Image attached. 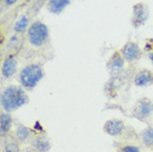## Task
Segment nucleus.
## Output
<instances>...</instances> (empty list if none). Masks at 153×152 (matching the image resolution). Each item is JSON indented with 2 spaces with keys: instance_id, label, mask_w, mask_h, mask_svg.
<instances>
[{
  "instance_id": "obj_1",
  "label": "nucleus",
  "mask_w": 153,
  "mask_h": 152,
  "mask_svg": "<svg viewBox=\"0 0 153 152\" xmlns=\"http://www.w3.org/2000/svg\"><path fill=\"white\" fill-rule=\"evenodd\" d=\"M28 95L19 86H9L1 93V106L4 110L10 112L26 104Z\"/></svg>"
},
{
  "instance_id": "obj_2",
  "label": "nucleus",
  "mask_w": 153,
  "mask_h": 152,
  "mask_svg": "<svg viewBox=\"0 0 153 152\" xmlns=\"http://www.w3.org/2000/svg\"><path fill=\"white\" fill-rule=\"evenodd\" d=\"M42 77H43V70H42L41 66L32 63V65H28L21 69L19 79L23 88L32 89L38 84L39 81L42 79Z\"/></svg>"
},
{
  "instance_id": "obj_3",
  "label": "nucleus",
  "mask_w": 153,
  "mask_h": 152,
  "mask_svg": "<svg viewBox=\"0 0 153 152\" xmlns=\"http://www.w3.org/2000/svg\"><path fill=\"white\" fill-rule=\"evenodd\" d=\"M28 40L33 47H41L48 39L49 30L45 23L35 21L28 28Z\"/></svg>"
},
{
  "instance_id": "obj_4",
  "label": "nucleus",
  "mask_w": 153,
  "mask_h": 152,
  "mask_svg": "<svg viewBox=\"0 0 153 152\" xmlns=\"http://www.w3.org/2000/svg\"><path fill=\"white\" fill-rule=\"evenodd\" d=\"M153 113V102L148 98H142L137 102L133 109V114L140 120L151 118Z\"/></svg>"
},
{
  "instance_id": "obj_5",
  "label": "nucleus",
  "mask_w": 153,
  "mask_h": 152,
  "mask_svg": "<svg viewBox=\"0 0 153 152\" xmlns=\"http://www.w3.org/2000/svg\"><path fill=\"white\" fill-rule=\"evenodd\" d=\"M123 67H124V58L122 57L121 52L117 51L112 54V57L110 58V60L108 62V69L110 71V75L113 78L118 77L122 71Z\"/></svg>"
},
{
  "instance_id": "obj_6",
  "label": "nucleus",
  "mask_w": 153,
  "mask_h": 152,
  "mask_svg": "<svg viewBox=\"0 0 153 152\" xmlns=\"http://www.w3.org/2000/svg\"><path fill=\"white\" fill-rule=\"evenodd\" d=\"M104 132L110 134V136H121L123 133V131L126 130V124L122 120H119V119H111V120H108L104 123L103 127Z\"/></svg>"
},
{
  "instance_id": "obj_7",
  "label": "nucleus",
  "mask_w": 153,
  "mask_h": 152,
  "mask_svg": "<svg viewBox=\"0 0 153 152\" xmlns=\"http://www.w3.org/2000/svg\"><path fill=\"white\" fill-rule=\"evenodd\" d=\"M121 54L124 58V60L128 61H134L139 59L141 56V50L139 48L138 43L135 42H128L123 46L121 50Z\"/></svg>"
},
{
  "instance_id": "obj_8",
  "label": "nucleus",
  "mask_w": 153,
  "mask_h": 152,
  "mask_svg": "<svg viewBox=\"0 0 153 152\" xmlns=\"http://www.w3.org/2000/svg\"><path fill=\"white\" fill-rule=\"evenodd\" d=\"M149 16L148 8L142 4H139L134 6V11H133V25L135 27L141 26L146 22Z\"/></svg>"
},
{
  "instance_id": "obj_9",
  "label": "nucleus",
  "mask_w": 153,
  "mask_h": 152,
  "mask_svg": "<svg viewBox=\"0 0 153 152\" xmlns=\"http://www.w3.org/2000/svg\"><path fill=\"white\" fill-rule=\"evenodd\" d=\"M31 148L37 152H48L51 148V145L45 136L37 134L35 138L31 139Z\"/></svg>"
},
{
  "instance_id": "obj_10",
  "label": "nucleus",
  "mask_w": 153,
  "mask_h": 152,
  "mask_svg": "<svg viewBox=\"0 0 153 152\" xmlns=\"http://www.w3.org/2000/svg\"><path fill=\"white\" fill-rule=\"evenodd\" d=\"M153 83V73L150 70H141L134 77V84L138 87H146Z\"/></svg>"
},
{
  "instance_id": "obj_11",
  "label": "nucleus",
  "mask_w": 153,
  "mask_h": 152,
  "mask_svg": "<svg viewBox=\"0 0 153 152\" xmlns=\"http://www.w3.org/2000/svg\"><path fill=\"white\" fill-rule=\"evenodd\" d=\"M17 71V61L13 57H9L4 61V65L1 68V72L4 78H10Z\"/></svg>"
},
{
  "instance_id": "obj_12",
  "label": "nucleus",
  "mask_w": 153,
  "mask_h": 152,
  "mask_svg": "<svg viewBox=\"0 0 153 152\" xmlns=\"http://www.w3.org/2000/svg\"><path fill=\"white\" fill-rule=\"evenodd\" d=\"M31 133L32 132L28 127L23 126V124H18L15 130V137L17 138V140L19 141L20 143H23L30 139L32 136Z\"/></svg>"
},
{
  "instance_id": "obj_13",
  "label": "nucleus",
  "mask_w": 153,
  "mask_h": 152,
  "mask_svg": "<svg viewBox=\"0 0 153 152\" xmlns=\"http://www.w3.org/2000/svg\"><path fill=\"white\" fill-rule=\"evenodd\" d=\"M12 124V118L9 113H1L0 115V131H1V136L6 137L8 136V132L11 129Z\"/></svg>"
},
{
  "instance_id": "obj_14",
  "label": "nucleus",
  "mask_w": 153,
  "mask_h": 152,
  "mask_svg": "<svg viewBox=\"0 0 153 152\" xmlns=\"http://www.w3.org/2000/svg\"><path fill=\"white\" fill-rule=\"evenodd\" d=\"M19 141L15 136L8 134L4 137V152H20Z\"/></svg>"
},
{
  "instance_id": "obj_15",
  "label": "nucleus",
  "mask_w": 153,
  "mask_h": 152,
  "mask_svg": "<svg viewBox=\"0 0 153 152\" xmlns=\"http://www.w3.org/2000/svg\"><path fill=\"white\" fill-rule=\"evenodd\" d=\"M70 0H49L48 9L52 13H59L63 10V8L69 4Z\"/></svg>"
},
{
  "instance_id": "obj_16",
  "label": "nucleus",
  "mask_w": 153,
  "mask_h": 152,
  "mask_svg": "<svg viewBox=\"0 0 153 152\" xmlns=\"http://www.w3.org/2000/svg\"><path fill=\"white\" fill-rule=\"evenodd\" d=\"M141 140L142 143L148 147V148H153V127H149L144 129L141 132Z\"/></svg>"
},
{
  "instance_id": "obj_17",
  "label": "nucleus",
  "mask_w": 153,
  "mask_h": 152,
  "mask_svg": "<svg viewBox=\"0 0 153 152\" xmlns=\"http://www.w3.org/2000/svg\"><path fill=\"white\" fill-rule=\"evenodd\" d=\"M28 23H29L28 18L26 17V16H22V17L16 22L15 31H17V32H23V31L28 28Z\"/></svg>"
},
{
  "instance_id": "obj_18",
  "label": "nucleus",
  "mask_w": 153,
  "mask_h": 152,
  "mask_svg": "<svg viewBox=\"0 0 153 152\" xmlns=\"http://www.w3.org/2000/svg\"><path fill=\"white\" fill-rule=\"evenodd\" d=\"M120 151L121 152H140V148L137 147V145H126L120 149Z\"/></svg>"
},
{
  "instance_id": "obj_19",
  "label": "nucleus",
  "mask_w": 153,
  "mask_h": 152,
  "mask_svg": "<svg viewBox=\"0 0 153 152\" xmlns=\"http://www.w3.org/2000/svg\"><path fill=\"white\" fill-rule=\"evenodd\" d=\"M21 152H37V151L33 150L32 148H27V149H25V150H22Z\"/></svg>"
},
{
  "instance_id": "obj_20",
  "label": "nucleus",
  "mask_w": 153,
  "mask_h": 152,
  "mask_svg": "<svg viewBox=\"0 0 153 152\" xmlns=\"http://www.w3.org/2000/svg\"><path fill=\"white\" fill-rule=\"evenodd\" d=\"M6 1H7L8 4H15L17 0H6Z\"/></svg>"
},
{
  "instance_id": "obj_21",
  "label": "nucleus",
  "mask_w": 153,
  "mask_h": 152,
  "mask_svg": "<svg viewBox=\"0 0 153 152\" xmlns=\"http://www.w3.org/2000/svg\"><path fill=\"white\" fill-rule=\"evenodd\" d=\"M150 59H151V61L153 62V53H150Z\"/></svg>"
}]
</instances>
